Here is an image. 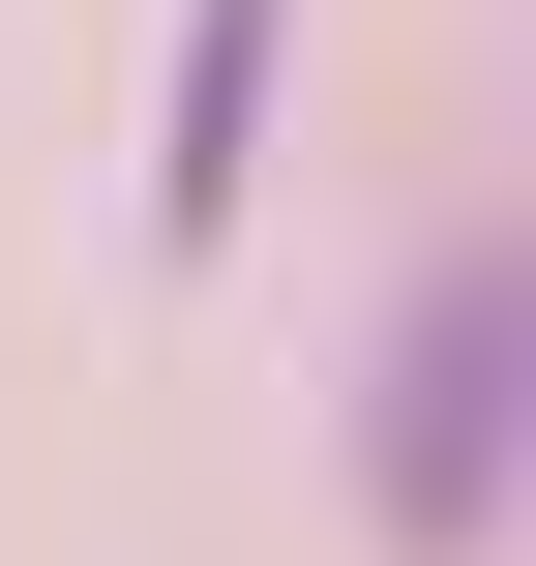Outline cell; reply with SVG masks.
Segmentation results:
<instances>
[{"mask_svg": "<svg viewBox=\"0 0 536 566\" xmlns=\"http://www.w3.org/2000/svg\"><path fill=\"white\" fill-rule=\"evenodd\" d=\"M507 388H536V269L448 239L418 328H388V448H358V478H388V566H477L507 537Z\"/></svg>", "mask_w": 536, "mask_h": 566, "instance_id": "6da1fadb", "label": "cell"}, {"mask_svg": "<svg viewBox=\"0 0 536 566\" xmlns=\"http://www.w3.org/2000/svg\"><path fill=\"white\" fill-rule=\"evenodd\" d=\"M239 179H269V0H179V149H149V209L239 239Z\"/></svg>", "mask_w": 536, "mask_h": 566, "instance_id": "7a4b0ae2", "label": "cell"}]
</instances>
